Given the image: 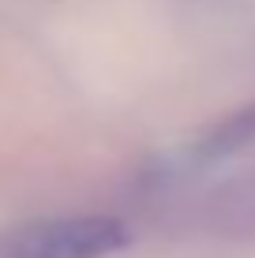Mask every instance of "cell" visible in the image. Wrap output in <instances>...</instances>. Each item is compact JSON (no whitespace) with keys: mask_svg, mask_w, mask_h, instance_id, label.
<instances>
[{"mask_svg":"<svg viewBox=\"0 0 255 258\" xmlns=\"http://www.w3.org/2000/svg\"><path fill=\"white\" fill-rule=\"evenodd\" d=\"M131 243L117 217H45L0 239V258H109Z\"/></svg>","mask_w":255,"mask_h":258,"instance_id":"cell-1","label":"cell"},{"mask_svg":"<svg viewBox=\"0 0 255 258\" xmlns=\"http://www.w3.org/2000/svg\"><path fill=\"white\" fill-rule=\"evenodd\" d=\"M248 142H255V101L244 105V109H236L233 116H225L222 123H214V127L199 139V154L203 157H225V154L244 150Z\"/></svg>","mask_w":255,"mask_h":258,"instance_id":"cell-2","label":"cell"}]
</instances>
